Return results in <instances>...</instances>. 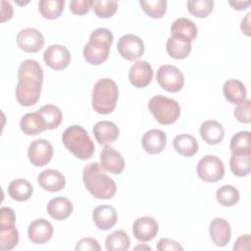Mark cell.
Returning <instances> with one entry per match:
<instances>
[{
	"mask_svg": "<svg viewBox=\"0 0 251 251\" xmlns=\"http://www.w3.org/2000/svg\"><path fill=\"white\" fill-rule=\"evenodd\" d=\"M43 83V71L40 64L31 59L21 63L18 70L16 99L25 107L35 105L40 98Z\"/></svg>",
	"mask_w": 251,
	"mask_h": 251,
	"instance_id": "6da1fadb",
	"label": "cell"
},
{
	"mask_svg": "<svg viewBox=\"0 0 251 251\" xmlns=\"http://www.w3.org/2000/svg\"><path fill=\"white\" fill-rule=\"evenodd\" d=\"M82 180L87 191L97 199H111L117 191L116 182L95 162L84 166Z\"/></svg>",
	"mask_w": 251,
	"mask_h": 251,
	"instance_id": "7a4b0ae2",
	"label": "cell"
},
{
	"mask_svg": "<svg viewBox=\"0 0 251 251\" xmlns=\"http://www.w3.org/2000/svg\"><path fill=\"white\" fill-rule=\"evenodd\" d=\"M113 33L106 27H98L94 29L90 35L88 42L84 45L82 55L84 60L90 65H101L110 54V47L113 43Z\"/></svg>",
	"mask_w": 251,
	"mask_h": 251,
	"instance_id": "3957f363",
	"label": "cell"
},
{
	"mask_svg": "<svg viewBox=\"0 0 251 251\" xmlns=\"http://www.w3.org/2000/svg\"><path fill=\"white\" fill-rule=\"evenodd\" d=\"M64 146L77 159H89L95 150L94 143L87 131L80 126L74 125L67 127L62 134Z\"/></svg>",
	"mask_w": 251,
	"mask_h": 251,
	"instance_id": "277c9868",
	"label": "cell"
},
{
	"mask_svg": "<svg viewBox=\"0 0 251 251\" xmlns=\"http://www.w3.org/2000/svg\"><path fill=\"white\" fill-rule=\"evenodd\" d=\"M119 98V89L117 83L109 78L98 79L92 89L91 104L95 112L101 115H107L114 111Z\"/></svg>",
	"mask_w": 251,
	"mask_h": 251,
	"instance_id": "5b68a950",
	"label": "cell"
},
{
	"mask_svg": "<svg viewBox=\"0 0 251 251\" xmlns=\"http://www.w3.org/2000/svg\"><path fill=\"white\" fill-rule=\"evenodd\" d=\"M148 108L161 125H172L180 115V106L177 101L163 95L153 96L148 102Z\"/></svg>",
	"mask_w": 251,
	"mask_h": 251,
	"instance_id": "8992f818",
	"label": "cell"
},
{
	"mask_svg": "<svg viewBox=\"0 0 251 251\" xmlns=\"http://www.w3.org/2000/svg\"><path fill=\"white\" fill-rule=\"evenodd\" d=\"M198 176L206 182H217L225 176L223 161L214 155L202 157L196 167Z\"/></svg>",
	"mask_w": 251,
	"mask_h": 251,
	"instance_id": "52a82bcc",
	"label": "cell"
},
{
	"mask_svg": "<svg viewBox=\"0 0 251 251\" xmlns=\"http://www.w3.org/2000/svg\"><path fill=\"white\" fill-rule=\"evenodd\" d=\"M159 85L168 92H177L184 84V77L181 71L172 65L161 66L156 74Z\"/></svg>",
	"mask_w": 251,
	"mask_h": 251,
	"instance_id": "ba28073f",
	"label": "cell"
},
{
	"mask_svg": "<svg viewBox=\"0 0 251 251\" xmlns=\"http://www.w3.org/2000/svg\"><path fill=\"white\" fill-rule=\"evenodd\" d=\"M118 52L127 61H135L144 54V43L135 34L123 35L117 44Z\"/></svg>",
	"mask_w": 251,
	"mask_h": 251,
	"instance_id": "9c48e42d",
	"label": "cell"
},
{
	"mask_svg": "<svg viewBox=\"0 0 251 251\" xmlns=\"http://www.w3.org/2000/svg\"><path fill=\"white\" fill-rule=\"evenodd\" d=\"M27 157L33 166L43 167L47 165L53 157V146L46 139H35L28 146Z\"/></svg>",
	"mask_w": 251,
	"mask_h": 251,
	"instance_id": "30bf717a",
	"label": "cell"
},
{
	"mask_svg": "<svg viewBox=\"0 0 251 251\" xmlns=\"http://www.w3.org/2000/svg\"><path fill=\"white\" fill-rule=\"evenodd\" d=\"M43 60L50 69L61 71L69 66L71 62V54L65 46L53 44L47 47L44 51Z\"/></svg>",
	"mask_w": 251,
	"mask_h": 251,
	"instance_id": "8fae6325",
	"label": "cell"
},
{
	"mask_svg": "<svg viewBox=\"0 0 251 251\" xmlns=\"http://www.w3.org/2000/svg\"><path fill=\"white\" fill-rule=\"evenodd\" d=\"M17 44L25 52L36 53L44 45V37L40 31L32 27H26L19 31Z\"/></svg>",
	"mask_w": 251,
	"mask_h": 251,
	"instance_id": "7c38bea8",
	"label": "cell"
},
{
	"mask_svg": "<svg viewBox=\"0 0 251 251\" xmlns=\"http://www.w3.org/2000/svg\"><path fill=\"white\" fill-rule=\"evenodd\" d=\"M158 231V223L152 217H139L132 225V233L134 237L141 242L151 241L157 235Z\"/></svg>",
	"mask_w": 251,
	"mask_h": 251,
	"instance_id": "4fadbf2b",
	"label": "cell"
},
{
	"mask_svg": "<svg viewBox=\"0 0 251 251\" xmlns=\"http://www.w3.org/2000/svg\"><path fill=\"white\" fill-rule=\"evenodd\" d=\"M128 78L133 86L144 88L153 78V69L148 62L137 61L129 69Z\"/></svg>",
	"mask_w": 251,
	"mask_h": 251,
	"instance_id": "5bb4252c",
	"label": "cell"
},
{
	"mask_svg": "<svg viewBox=\"0 0 251 251\" xmlns=\"http://www.w3.org/2000/svg\"><path fill=\"white\" fill-rule=\"evenodd\" d=\"M100 166L111 174L120 175L125 169V160L119 151L107 145L100 153Z\"/></svg>",
	"mask_w": 251,
	"mask_h": 251,
	"instance_id": "9a60e30c",
	"label": "cell"
},
{
	"mask_svg": "<svg viewBox=\"0 0 251 251\" xmlns=\"http://www.w3.org/2000/svg\"><path fill=\"white\" fill-rule=\"evenodd\" d=\"M53 235L52 224L46 219L40 218L31 222L27 228L29 240L35 244H43L51 239Z\"/></svg>",
	"mask_w": 251,
	"mask_h": 251,
	"instance_id": "2e32d148",
	"label": "cell"
},
{
	"mask_svg": "<svg viewBox=\"0 0 251 251\" xmlns=\"http://www.w3.org/2000/svg\"><path fill=\"white\" fill-rule=\"evenodd\" d=\"M209 233L216 246L225 247L230 240L231 228L226 220L223 218H215L210 223Z\"/></svg>",
	"mask_w": 251,
	"mask_h": 251,
	"instance_id": "e0dca14e",
	"label": "cell"
},
{
	"mask_svg": "<svg viewBox=\"0 0 251 251\" xmlns=\"http://www.w3.org/2000/svg\"><path fill=\"white\" fill-rule=\"evenodd\" d=\"M93 135L99 144L107 146L116 141L119 137L120 130L115 123L110 121L97 122L93 128Z\"/></svg>",
	"mask_w": 251,
	"mask_h": 251,
	"instance_id": "ac0fdd59",
	"label": "cell"
},
{
	"mask_svg": "<svg viewBox=\"0 0 251 251\" xmlns=\"http://www.w3.org/2000/svg\"><path fill=\"white\" fill-rule=\"evenodd\" d=\"M92 220L97 228L101 230H108L117 223V211L110 205L97 206L92 212Z\"/></svg>",
	"mask_w": 251,
	"mask_h": 251,
	"instance_id": "d6986e66",
	"label": "cell"
},
{
	"mask_svg": "<svg viewBox=\"0 0 251 251\" xmlns=\"http://www.w3.org/2000/svg\"><path fill=\"white\" fill-rule=\"evenodd\" d=\"M141 144L145 152L149 154H159L161 153L167 144V135L163 130L160 129H150L147 130L142 138Z\"/></svg>",
	"mask_w": 251,
	"mask_h": 251,
	"instance_id": "ffe728a7",
	"label": "cell"
},
{
	"mask_svg": "<svg viewBox=\"0 0 251 251\" xmlns=\"http://www.w3.org/2000/svg\"><path fill=\"white\" fill-rule=\"evenodd\" d=\"M37 181L44 190L50 192L60 191L65 187L66 184L64 175L59 171L53 169H47L42 171L37 177Z\"/></svg>",
	"mask_w": 251,
	"mask_h": 251,
	"instance_id": "44dd1931",
	"label": "cell"
},
{
	"mask_svg": "<svg viewBox=\"0 0 251 251\" xmlns=\"http://www.w3.org/2000/svg\"><path fill=\"white\" fill-rule=\"evenodd\" d=\"M199 132L202 139L209 145L219 144L225 137L224 126L215 120L205 121L200 126Z\"/></svg>",
	"mask_w": 251,
	"mask_h": 251,
	"instance_id": "7402d4cb",
	"label": "cell"
},
{
	"mask_svg": "<svg viewBox=\"0 0 251 251\" xmlns=\"http://www.w3.org/2000/svg\"><path fill=\"white\" fill-rule=\"evenodd\" d=\"M73 203L65 197L52 198L47 204V212L51 218L57 221L68 219L73 213Z\"/></svg>",
	"mask_w": 251,
	"mask_h": 251,
	"instance_id": "603a6c76",
	"label": "cell"
},
{
	"mask_svg": "<svg viewBox=\"0 0 251 251\" xmlns=\"http://www.w3.org/2000/svg\"><path fill=\"white\" fill-rule=\"evenodd\" d=\"M191 42L176 35H172L168 38L166 44L167 53L174 59H185L191 51Z\"/></svg>",
	"mask_w": 251,
	"mask_h": 251,
	"instance_id": "cb8c5ba5",
	"label": "cell"
},
{
	"mask_svg": "<svg viewBox=\"0 0 251 251\" xmlns=\"http://www.w3.org/2000/svg\"><path fill=\"white\" fill-rule=\"evenodd\" d=\"M223 93L225 98L231 104H239L247 97L245 85L238 79H228L224 83Z\"/></svg>",
	"mask_w": 251,
	"mask_h": 251,
	"instance_id": "d4e9b609",
	"label": "cell"
},
{
	"mask_svg": "<svg viewBox=\"0 0 251 251\" xmlns=\"http://www.w3.org/2000/svg\"><path fill=\"white\" fill-rule=\"evenodd\" d=\"M197 26L189 19L178 18L171 25L172 35H176L181 38L186 39L187 41H193L197 36Z\"/></svg>",
	"mask_w": 251,
	"mask_h": 251,
	"instance_id": "484cf974",
	"label": "cell"
},
{
	"mask_svg": "<svg viewBox=\"0 0 251 251\" xmlns=\"http://www.w3.org/2000/svg\"><path fill=\"white\" fill-rule=\"evenodd\" d=\"M20 127L26 135H37L46 130L42 118L37 111L24 115L20 121Z\"/></svg>",
	"mask_w": 251,
	"mask_h": 251,
	"instance_id": "4316f807",
	"label": "cell"
},
{
	"mask_svg": "<svg viewBox=\"0 0 251 251\" xmlns=\"http://www.w3.org/2000/svg\"><path fill=\"white\" fill-rule=\"evenodd\" d=\"M8 193L13 200L24 202L31 197L33 187L28 180L25 178H17L9 183Z\"/></svg>",
	"mask_w": 251,
	"mask_h": 251,
	"instance_id": "83f0119b",
	"label": "cell"
},
{
	"mask_svg": "<svg viewBox=\"0 0 251 251\" xmlns=\"http://www.w3.org/2000/svg\"><path fill=\"white\" fill-rule=\"evenodd\" d=\"M174 148L181 156L191 157L198 151V142L193 135L182 133L174 139Z\"/></svg>",
	"mask_w": 251,
	"mask_h": 251,
	"instance_id": "f1b7e54d",
	"label": "cell"
},
{
	"mask_svg": "<svg viewBox=\"0 0 251 251\" xmlns=\"http://www.w3.org/2000/svg\"><path fill=\"white\" fill-rule=\"evenodd\" d=\"M42 118L46 129H54L58 127L63 120V115L61 110L53 104L43 105L37 111Z\"/></svg>",
	"mask_w": 251,
	"mask_h": 251,
	"instance_id": "f546056e",
	"label": "cell"
},
{
	"mask_svg": "<svg viewBox=\"0 0 251 251\" xmlns=\"http://www.w3.org/2000/svg\"><path fill=\"white\" fill-rule=\"evenodd\" d=\"M130 239L124 230H115L105 239V248L108 251H126L129 248Z\"/></svg>",
	"mask_w": 251,
	"mask_h": 251,
	"instance_id": "4dcf8cb0",
	"label": "cell"
},
{
	"mask_svg": "<svg viewBox=\"0 0 251 251\" xmlns=\"http://www.w3.org/2000/svg\"><path fill=\"white\" fill-rule=\"evenodd\" d=\"M232 154L251 153V133L248 130H242L235 133L229 143Z\"/></svg>",
	"mask_w": 251,
	"mask_h": 251,
	"instance_id": "1f68e13d",
	"label": "cell"
},
{
	"mask_svg": "<svg viewBox=\"0 0 251 251\" xmlns=\"http://www.w3.org/2000/svg\"><path fill=\"white\" fill-rule=\"evenodd\" d=\"M251 153L231 154L229 167L231 173L236 176H246L250 173Z\"/></svg>",
	"mask_w": 251,
	"mask_h": 251,
	"instance_id": "d6a6232c",
	"label": "cell"
},
{
	"mask_svg": "<svg viewBox=\"0 0 251 251\" xmlns=\"http://www.w3.org/2000/svg\"><path fill=\"white\" fill-rule=\"evenodd\" d=\"M64 0H40L38 9L41 16L47 20H54L61 16L64 11Z\"/></svg>",
	"mask_w": 251,
	"mask_h": 251,
	"instance_id": "836d02e7",
	"label": "cell"
},
{
	"mask_svg": "<svg viewBox=\"0 0 251 251\" xmlns=\"http://www.w3.org/2000/svg\"><path fill=\"white\" fill-rule=\"evenodd\" d=\"M240 198L239 191L232 185H224L216 192L217 201L225 207H231L235 205Z\"/></svg>",
	"mask_w": 251,
	"mask_h": 251,
	"instance_id": "e575fe53",
	"label": "cell"
},
{
	"mask_svg": "<svg viewBox=\"0 0 251 251\" xmlns=\"http://www.w3.org/2000/svg\"><path fill=\"white\" fill-rule=\"evenodd\" d=\"M188 12L196 18H206L213 10V0H189L186 2Z\"/></svg>",
	"mask_w": 251,
	"mask_h": 251,
	"instance_id": "d590c367",
	"label": "cell"
},
{
	"mask_svg": "<svg viewBox=\"0 0 251 251\" xmlns=\"http://www.w3.org/2000/svg\"><path fill=\"white\" fill-rule=\"evenodd\" d=\"M19 231L15 226L0 228V250H12L19 243Z\"/></svg>",
	"mask_w": 251,
	"mask_h": 251,
	"instance_id": "8d00e7d4",
	"label": "cell"
},
{
	"mask_svg": "<svg viewBox=\"0 0 251 251\" xmlns=\"http://www.w3.org/2000/svg\"><path fill=\"white\" fill-rule=\"evenodd\" d=\"M139 4L143 11L153 19L162 18L167 11V1L166 0H149V1H139Z\"/></svg>",
	"mask_w": 251,
	"mask_h": 251,
	"instance_id": "74e56055",
	"label": "cell"
},
{
	"mask_svg": "<svg viewBox=\"0 0 251 251\" xmlns=\"http://www.w3.org/2000/svg\"><path fill=\"white\" fill-rule=\"evenodd\" d=\"M118 9V2L117 1H110V0H100V1H93L92 10L94 14L98 18L108 19L114 16Z\"/></svg>",
	"mask_w": 251,
	"mask_h": 251,
	"instance_id": "f35d334b",
	"label": "cell"
},
{
	"mask_svg": "<svg viewBox=\"0 0 251 251\" xmlns=\"http://www.w3.org/2000/svg\"><path fill=\"white\" fill-rule=\"evenodd\" d=\"M234 117L242 124H249L251 122V103L249 99H245L243 102L237 104L234 109Z\"/></svg>",
	"mask_w": 251,
	"mask_h": 251,
	"instance_id": "ab89813d",
	"label": "cell"
},
{
	"mask_svg": "<svg viewBox=\"0 0 251 251\" xmlns=\"http://www.w3.org/2000/svg\"><path fill=\"white\" fill-rule=\"evenodd\" d=\"M93 0H72L70 2V9L75 15H85L92 9Z\"/></svg>",
	"mask_w": 251,
	"mask_h": 251,
	"instance_id": "60d3db41",
	"label": "cell"
},
{
	"mask_svg": "<svg viewBox=\"0 0 251 251\" xmlns=\"http://www.w3.org/2000/svg\"><path fill=\"white\" fill-rule=\"evenodd\" d=\"M0 212H1L0 228L15 226L16 215H15V212L13 211V209H11L9 207H2Z\"/></svg>",
	"mask_w": 251,
	"mask_h": 251,
	"instance_id": "b9f144b4",
	"label": "cell"
},
{
	"mask_svg": "<svg viewBox=\"0 0 251 251\" xmlns=\"http://www.w3.org/2000/svg\"><path fill=\"white\" fill-rule=\"evenodd\" d=\"M76 251L78 250H82V251H100L101 247L100 244L98 243V241L92 237H84L81 238L75 245V248Z\"/></svg>",
	"mask_w": 251,
	"mask_h": 251,
	"instance_id": "7bdbcfd3",
	"label": "cell"
},
{
	"mask_svg": "<svg viewBox=\"0 0 251 251\" xmlns=\"http://www.w3.org/2000/svg\"><path fill=\"white\" fill-rule=\"evenodd\" d=\"M158 251H182L183 247L176 240L170 238H161L156 246Z\"/></svg>",
	"mask_w": 251,
	"mask_h": 251,
	"instance_id": "ee69618b",
	"label": "cell"
},
{
	"mask_svg": "<svg viewBox=\"0 0 251 251\" xmlns=\"http://www.w3.org/2000/svg\"><path fill=\"white\" fill-rule=\"evenodd\" d=\"M250 243H251V236L249 233L241 235L236 239L233 245V250L235 251H241V250H249L250 249Z\"/></svg>",
	"mask_w": 251,
	"mask_h": 251,
	"instance_id": "f6af8a7d",
	"label": "cell"
},
{
	"mask_svg": "<svg viewBox=\"0 0 251 251\" xmlns=\"http://www.w3.org/2000/svg\"><path fill=\"white\" fill-rule=\"evenodd\" d=\"M14 14L13 7L10 2L2 0L1 1V22L4 23L6 21H9Z\"/></svg>",
	"mask_w": 251,
	"mask_h": 251,
	"instance_id": "bcb514c9",
	"label": "cell"
},
{
	"mask_svg": "<svg viewBox=\"0 0 251 251\" xmlns=\"http://www.w3.org/2000/svg\"><path fill=\"white\" fill-rule=\"evenodd\" d=\"M228 3L234 10L242 11L250 6L251 1H228Z\"/></svg>",
	"mask_w": 251,
	"mask_h": 251,
	"instance_id": "7dc6e473",
	"label": "cell"
},
{
	"mask_svg": "<svg viewBox=\"0 0 251 251\" xmlns=\"http://www.w3.org/2000/svg\"><path fill=\"white\" fill-rule=\"evenodd\" d=\"M250 16L251 13H248L244 19H242L240 24V28L242 32H244L246 35H250Z\"/></svg>",
	"mask_w": 251,
	"mask_h": 251,
	"instance_id": "c3c4849f",
	"label": "cell"
},
{
	"mask_svg": "<svg viewBox=\"0 0 251 251\" xmlns=\"http://www.w3.org/2000/svg\"><path fill=\"white\" fill-rule=\"evenodd\" d=\"M148 250V251H151V248L149 246H144V245H137L134 247V250Z\"/></svg>",
	"mask_w": 251,
	"mask_h": 251,
	"instance_id": "681fc988",
	"label": "cell"
}]
</instances>
